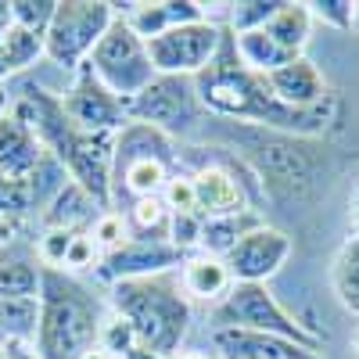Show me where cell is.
<instances>
[{"instance_id": "6da1fadb", "label": "cell", "mask_w": 359, "mask_h": 359, "mask_svg": "<svg viewBox=\"0 0 359 359\" xmlns=\"http://www.w3.org/2000/svg\"><path fill=\"white\" fill-rule=\"evenodd\" d=\"M194 94L201 101V111L219 115V118H237V123H255V126H273L284 133H323L331 123V97L309 111L284 108L266 86V76L248 72L237 62V50L230 33L223 36V47L216 62L201 76H194Z\"/></svg>"}, {"instance_id": "7a4b0ae2", "label": "cell", "mask_w": 359, "mask_h": 359, "mask_svg": "<svg viewBox=\"0 0 359 359\" xmlns=\"http://www.w3.org/2000/svg\"><path fill=\"white\" fill-rule=\"evenodd\" d=\"M36 130L47 155L57 162L76 187H83L97 201L101 212H111V165H115V133H83L65 115L62 97H54L43 86H25L22 97L11 104Z\"/></svg>"}, {"instance_id": "3957f363", "label": "cell", "mask_w": 359, "mask_h": 359, "mask_svg": "<svg viewBox=\"0 0 359 359\" xmlns=\"http://www.w3.org/2000/svg\"><path fill=\"white\" fill-rule=\"evenodd\" d=\"M108 309L130 323L137 345L165 359L180 355L191 331V302L172 273L147 280H118L108 287Z\"/></svg>"}, {"instance_id": "277c9868", "label": "cell", "mask_w": 359, "mask_h": 359, "mask_svg": "<svg viewBox=\"0 0 359 359\" xmlns=\"http://www.w3.org/2000/svg\"><path fill=\"white\" fill-rule=\"evenodd\" d=\"M104 309L72 273L43 269L40 277V327L33 348L40 359H79L101 338Z\"/></svg>"}, {"instance_id": "5b68a950", "label": "cell", "mask_w": 359, "mask_h": 359, "mask_svg": "<svg viewBox=\"0 0 359 359\" xmlns=\"http://www.w3.org/2000/svg\"><path fill=\"white\" fill-rule=\"evenodd\" d=\"M176 147L155 126L126 123L115 133V165H111V201L123 187L133 201L140 198H162L165 184L176 176Z\"/></svg>"}, {"instance_id": "8992f818", "label": "cell", "mask_w": 359, "mask_h": 359, "mask_svg": "<svg viewBox=\"0 0 359 359\" xmlns=\"http://www.w3.org/2000/svg\"><path fill=\"white\" fill-rule=\"evenodd\" d=\"M115 18L118 11L108 0H57L54 18L43 33V57L76 72L90 57V50L101 43Z\"/></svg>"}, {"instance_id": "52a82bcc", "label": "cell", "mask_w": 359, "mask_h": 359, "mask_svg": "<svg viewBox=\"0 0 359 359\" xmlns=\"http://www.w3.org/2000/svg\"><path fill=\"white\" fill-rule=\"evenodd\" d=\"M216 327H241V331H259V334H273L287 338L294 345H306L320 352V334H313L306 323H298L266 284H233L226 298L212 309Z\"/></svg>"}, {"instance_id": "ba28073f", "label": "cell", "mask_w": 359, "mask_h": 359, "mask_svg": "<svg viewBox=\"0 0 359 359\" xmlns=\"http://www.w3.org/2000/svg\"><path fill=\"white\" fill-rule=\"evenodd\" d=\"M86 65L118 101H133L158 76L151 65V54H147V43L133 33L123 15L111 22V29L101 36V43L90 50Z\"/></svg>"}, {"instance_id": "9c48e42d", "label": "cell", "mask_w": 359, "mask_h": 359, "mask_svg": "<svg viewBox=\"0 0 359 359\" xmlns=\"http://www.w3.org/2000/svg\"><path fill=\"white\" fill-rule=\"evenodd\" d=\"M223 36H226V25H219L212 18H201V22L176 25L169 33H162L158 40L147 43V54H151V65L158 76L194 79L216 62Z\"/></svg>"}, {"instance_id": "30bf717a", "label": "cell", "mask_w": 359, "mask_h": 359, "mask_svg": "<svg viewBox=\"0 0 359 359\" xmlns=\"http://www.w3.org/2000/svg\"><path fill=\"white\" fill-rule=\"evenodd\" d=\"M126 115H130V123L155 126L165 137L187 133L201 115V101L194 94V79L155 76L151 86H144L133 101H126Z\"/></svg>"}, {"instance_id": "8fae6325", "label": "cell", "mask_w": 359, "mask_h": 359, "mask_svg": "<svg viewBox=\"0 0 359 359\" xmlns=\"http://www.w3.org/2000/svg\"><path fill=\"white\" fill-rule=\"evenodd\" d=\"M65 115L72 118V126L83 133H118L130 115H126V101H118L111 90L90 72V65L83 62L72 72V86L65 90Z\"/></svg>"}, {"instance_id": "7c38bea8", "label": "cell", "mask_w": 359, "mask_h": 359, "mask_svg": "<svg viewBox=\"0 0 359 359\" xmlns=\"http://www.w3.org/2000/svg\"><path fill=\"white\" fill-rule=\"evenodd\" d=\"M287 259H291V237L277 226H269V223H259L255 230H248L241 241L223 255L233 284H266V280H273Z\"/></svg>"}, {"instance_id": "4fadbf2b", "label": "cell", "mask_w": 359, "mask_h": 359, "mask_svg": "<svg viewBox=\"0 0 359 359\" xmlns=\"http://www.w3.org/2000/svg\"><path fill=\"white\" fill-rule=\"evenodd\" d=\"M184 262V252L172 248L169 241H144V237H130L123 248H115L101 259L97 277L111 287L118 280H147V277H162L172 273Z\"/></svg>"}, {"instance_id": "5bb4252c", "label": "cell", "mask_w": 359, "mask_h": 359, "mask_svg": "<svg viewBox=\"0 0 359 359\" xmlns=\"http://www.w3.org/2000/svg\"><path fill=\"white\" fill-rule=\"evenodd\" d=\"M191 184H194V205L201 219H223L252 208V184L237 180L230 165L205 162L201 169L191 172Z\"/></svg>"}, {"instance_id": "9a60e30c", "label": "cell", "mask_w": 359, "mask_h": 359, "mask_svg": "<svg viewBox=\"0 0 359 359\" xmlns=\"http://www.w3.org/2000/svg\"><path fill=\"white\" fill-rule=\"evenodd\" d=\"M47 158V147L22 115H0V172L18 180V184H33Z\"/></svg>"}, {"instance_id": "2e32d148", "label": "cell", "mask_w": 359, "mask_h": 359, "mask_svg": "<svg viewBox=\"0 0 359 359\" xmlns=\"http://www.w3.org/2000/svg\"><path fill=\"white\" fill-rule=\"evenodd\" d=\"M115 11L130 22V29L144 40L151 43L158 40L162 33L176 25H191V22H201L208 18L205 15V4L198 0H151V4H115Z\"/></svg>"}, {"instance_id": "e0dca14e", "label": "cell", "mask_w": 359, "mask_h": 359, "mask_svg": "<svg viewBox=\"0 0 359 359\" xmlns=\"http://www.w3.org/2000/svg\"><path fill=\"white\" fill-rule=\"evenodd\" d=\"M266 86L284 108H294V111H309V108H316V104H323L327 97H331L327 94L323 72L309 62L306 54L287 62V65H280L277 72H269Z\"/></svg>"}, {"instance_id": "ac0fdd59", "label": "cell", "mask_w": 359, "mask_h": 359, "mask_svg": "<svg viewBox=\"0 0 359 359\" xmlns=\"http://www.w3.org/2000/svg\"><path fill=\"white\" fill-rule=\"evenodd\" d=\"M212 345L219 359H320L316 348L294 345L273 334H259V331H241V327H216Z\"/></svg>"}, {"instance_id": "d6986e66", "label": "cell", "mask_w": 359, "mask_h": 359, "mask_svg": "<svg viewBox=\"0 0 359 359\" xmlns=\"http://www.w3.org/2000/svg\"><path fill=\"white\" fill-rule=\"evenodd\" d=\"M180 287H184L187 298H198V302H223L226 291L233 287V277L219 255L208 252H191L180 262Z\"/></svg>"}, {"instance_id": "ffe728a7", "label": "cell", "mask_w": 359, "mask_h": 359, "mask_svg": "<svg viewBox=\"0 0 359 359\" xmlns=\"http://www.w3.org/2000/svg\"><path fill=\"white\" fill-rule=\"evenodd\" d=\"M101 216L97 201L90 198L83 187H76L72 180H65L62 187L54 191L50 205L40 212L43 230H65V233H86L94 226V219Z\"/></svg>"}, {"instance_id": "44dd1931", "label": "cell", "mask_w": 359, "mask_h": 359, "mask_svg": "<svg viewBox=\"0 0 359 359\" xmlns=\"http://www.w3.org/2000/svg\"><path fill=\"white\" fill-rule=\"evenodd\" d=\"M233 40V50H237V62H241L248 72L255 76H269V72H277L280 65L294 62V57L266 33V29H252V33H230Z\"/></svg>"}, {"instance_id": "7402d4cb", "label": "cell", "mask_w": 359, "mask_h": 359, "mask_svg": "<svg viewBox=\"0 0 359 359\" xmlns=\"http://www.w3.org/2000/svg\"><path fill=\"white\" fill-rule=\"evenodd\" d=\"M331 287L338 294V302L359 316V233H348L345 245L338 248L331 262Z\"/></svg>"}, {"instance_id": "603a6c76", "label": "cell", "mask_w": 359, "mask_h": 359, "mask_svg": "<svg viewBox=\"0 0 359 359\" xmlns=\"http://www.w3.org/2000/svg\"><path fill=\"white\" fill-rule=\"evenodd\" d=\"M262 219H259V212L255 208H248V212H237V216H223V219H205V226H201V245H198V252H208V255H226L241 237L248 233V230H255Z\"/></svg>"}, {"instance_id": "cb8c5ba5", "label": "cell", "mask_w": 359, "mask_h": 359, "mask_svg": "<svg viewBox=\"0 0 359 359\" xmlns=\"http://www.w3.org/2000/svg\"><path fill=\"white\" fill-rule=\"evenodd\" d=\"M309 29H313V18H309V8L306 4H280V11L273 15V22L266 25V33L273 36L291 57H302L306 43H309Z\"/></svg>"}, {"instance_id": "d4e9b609", "label": "cell", "mask_w": 359, "mask_h": 359, "mask_svg": "<svg viewBox=\"0 0 359 359\" xmlns=\"http://www.w3.org/2000/svg\"><path fill=\"white\" fill-rule=\"evenodd\" d=\"M40 298H0V338L4 341H36Z\"/></svg>"}, {"instance_id": "484cf974", "label": "cell", "mask_w": 359, "mask_h": 359, "mask_svg": "<svg viewBox=\"0 0 359 359\" xmlns=\"http://www.w3.org/2000/svg\"><path fill=\"white\" fill-rule=\"evenodd\" d=\"M169 219L172 212L162 198H140L126 208L130 237H144V241H169Z\"/></svg>"}, {"instance_id": "4316f807", "label": "cell", "mask_w": 359, "mask_h": 359, "mask_svg": "<svg viewBox=\"0 0 359 359\" xmlns=\"http://www.w3.org/2000/svg\"><path fill=\"white\" fill-rule=\"evenodd\" d=\"M0 57H4L8 72H25L29 65H36V57H43V33H33V29L22 25H8L4 40H0Z\"/></svg>"}, {"instance_id": "83f0119b", "label": "cell", "mask_w": 359, "mask_h": 359, "mask_svg": "<svg viewBox=\"0 0 359 359\" xmlns=\"http://www.w3.org/2000/svg\"><path fill=\"white\" fill-rule=\"evenodd\" d=\"M43 266L25 259H0V298H40Z\"/></svg>"}, {"instance_id": "f1b7e54d", "label": "cell", "mask_w": 359, "mask_h": 359, "mask_svg": "<svg viewBox=\"0 0 359 359\" xmlns=\"http://www.w3.org/2000/svg\"><path fill=\"white\" fill-rule=\"evenodd\" d=\"M284 0H241V4H226V33H252L266 29L280 11Z\"/></svg>"}, {"instance_id": "f546056e", "label": "cell", "mask_w": 359, "mask_h": 359, "mask_svg": "<svg viewBox=\"0 0 359 359\" xmlns=\"http://www.w3.org/2000/svg\"><path fill=\"white\" fill-rule=\"evenodd\" d=\"M90 237H94V245L101 248V255L115 252V248H123L130 241V226H126V216L123 212H101L94 219V226H90Z\"/></svg>"}, {"instance_id": "4dcf8cb0", "label": "cell", "mask_w": 359, "mask_h": 359, "mask_svg": "<svg viewBox=\"0 0 359 359\" xmlns=\"http://www.w3.org/2000/svg\"><path fill=\"white\" fill-rule=\"evenodd\" d=\"M33 201H36L33 198V184H18V180L0 172V212L22 223L29 216V208H33Z\"/></svg>"}, {"instance_id": "1f68e13d", "label": "cell", "mask_w": 359, "mask_h": 359, "mask_svg": "<svg viewBox=\"0 0 359 359\" xmlns=\"http://www.w3.org/2000/svg\"><path fill=\"white\" fill-rule=\"evenodd\" d=\"M57 0H11V22L33 33H47Z\"/></svg>"}, {"instance_id": "d6a6232c", "label": "cell", "mask_w": 359, "mask_h": 359, "mask_svg": "<svg viewBox=\"0 0 359 359\" xmlns=\"http://www.w3.org/2000/svg\"><path fill=\"white\" fill-rule=\"evenodd\" d=\"M97 345H101L104 352H111L115 359H123V355L137 345V338H133V331H130V323L108 309V313H104V323H101V338H97Z\"/></svg>"}, {"instance_id": "836d02e7", "label": "cell", "mask_w": 359, "mask_h": 359, "mask_svg": "<svg viewBox=\"0 0 359 359\" xmlns=\"http://www.w3.org/2000/svg\"><path fill=\"white\" fill-rule=\"evenodd\" d=\"M101 259H104V255H101V248L94 245L90 230H86V233H76V237H72V248H69V255H65L62 273H79V269H94V273H97Z\"/></svg>"}, {"instance_id": "e575fe53", "label": "cell", "mask_w": 359, "mask_h": 359, "mask_svg": "<svg viewBox=\"0 0 359 359\" xmlns=\"http://www.w3.org/2000/svg\"><path fill=\"white\" fill-rule=\"evenodd\" d=\"M309 18L323 22L331 29H352V11H355V0H309Z\"/></svg>"}, {"instance_id": "d590c367", "label": "cell", "mask_w": 359, "mask_h": 359, "mask_svg": "<svg viewBox=\"0 0 359 359\" xmlns=\"http://www.w3.org/2000/svg\"><path fill=\"white\" fill-rule=\"evenodd\" d=\"M162 201H165V208L172 216H180V212H198V205H194V184H191V176H184V172H176L169 184H165V191H162Z\"/></svg>"}, {"instance_id": "8d00e7d4", "label": "cell", "mask_w": 359, "mask_h": 359, "mask_svg": "<svg viewBox=\"0 0 359 359\" xmlns=\"http://www.w3.org/2000/svg\"><path fill=\"white\" fill-rule=\"evenodd\" d=\"M18 226H22L18 219H11V216H4V212H0V248H4V245L11 241V237L18 233Z\"/></svg>"}, {"instance_id": "74e56055", "label": "cell", "mask_w": 359, "mask_h": 359, "mask_svg": "<svg viewBox=\"0 0 359 359\" xmlns=\"http://www.w3.org/2000/svg\"><path fill=\"white\" fill-rule=\"evenodd\" d=\"M123 359H165V355H158V352H151V348H144V345H133Z\"/></svg>"}, {"instance_id": "f35d334b", "label": "cell", "mask_w": 359, "mask_h": 359, "mask_svg": "<svg viewBox=\"0 0 359 359\" xmlns=\"http://www.w3.org/2000/svg\"><path fill=\"white\" fill-rule=\"evenodd\" d=\"M8 25H11V0H0V40H4Z\"/></svg>"}, {"instance_id": "ab89813d", "label": "cell", "mask_w": 359, "mask_h": 359, "mask_svg": "<svg viewBox=\"0 0 359 359\" xmlns=\"http://www.w3.org/2000/svg\"><path fill=\"white\" fill-rule=\"evenodd\" d=\"M79 359H115V355H111V352H104L101 345H94V348H90V352H83Z\"/></svg>"}, {"instance_id": "60d3db41", "label": "cell", "mask_w": 359, "mask_h": 359, "mask_svg": "<svg viewBox=\"0 0 359 359\" xmlns=\"http://www.w3.org/2000/svg\"><path fill=\"white\" fill-rule=\"evenodd\" d=\"M352 233H359V187L352 194Z\"/></svg>"}, {"instance_id": "b9f144b4", "label": "cell", "mask_w": 359, "mask_h": 359, "mask_svg": "<svg viewBox=\"0 0 359 359\" xmlns=\"http://www.w3.org/2000/svg\"><path fill=\"white\" fill-rule=\"evenodd\" d=\"M8 111H11V97H8L4 83H0V115H8Z\"/></svg>"}, {"instance_id": "7bdbcfd3", "label": "cell", "mask_w": 359, "mask_h": 359, "mask_svg": "<svg viewBox=\"0 0 359 359\" xmlns=\"http://www.w3.org/2000/svg\"><path fill=\"white\" fill-rule=\"evenodd\" d=\"M15 345H18V341H4V338H0V359H11Z\"/></svg>"}, {"instance_id": "ee69618b", "label": "cell", "mask_w": 359, "mask_h": 359, "mask_svg": "<svg viewBox=\"0 0 359 359\" xmlns=\"http://www.w3.org/2000/svg\"><path fill=\"white\" fill-rule=\"evenodd\" d=\"M176 359H208V355H201V352H180Z\"/></svg>"}, {"instance_id": "f6af8a7d", "label": "cell", "mask_w": 359, "mask_h": 359, "mask_svg": "<svg viewBox=\"0 0 359 359\" xmlns=\"http://www.w3.org/2000/svg\"><path fill=\"white\" fill-rule=\"evenodd\" d=\"M8 76H11V72H8V65H4V57H0V83H4Z\"/></svg>"}, {"instance_id": "bcb514c9", "label": "cell", "mask_w": 359, "mask_h": 359, "mask_svg": "<svg viewBox=\"0 0 359 359\" xmlns=\"http://www.w3.org/2000/svg\"><path fill=\"white\" fill-rule=\"evenodd\" d=\"M352 29H359V0H355V11H352Z\"/></svg>"}, {"instance_id": "7dc6e473", "label": "cell", "mask_w": 359, "mask_h": 359, "mask_svg": "<svg viewBox=\"0 0 359 359\" xmlns=\"http://www.w3.org/2000/svg\"><path fill=\"white\" fill-rule=\"evenodd\" d=\"M355 348H359V331H355Z\"/></svg>"}]
</instances>
